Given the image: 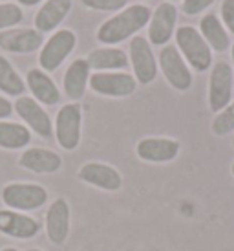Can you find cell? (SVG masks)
<instances>
[{
  "mask_svg": "<svg viewBox=\"0 0 234 251\" xmlns=\"http://www.w3.org/2000/svg\"><path fill=\"white\" fill-rule=\"evenodd\" d=\"M19 165L35 175H55L62 167V158L55 151L31 147L22 151V154L19 156Z\"/></svg>",
  "mask_w": 234,
  "mask_h": 251,
  "instance_id": "e0dca14e",
  "label": "cell"
},
{
  "mask_svg": "<svg viewBox=\"0 0 234 251\" xmlns=\"http://www.w3.org/2000/svg\"><path fill=\"white\" fill-rule=\"evenodd\" d=\"M28 251H41V250H37V248H33V250H28Z\"/></svg>",
  "mask_w": 234,
  "mask_h": 251,
  "instance_id": "e575fe53",
  "label": "cell"
},
{
  "mask_svg": "<svg viewBox=\"0 0 234 251\" xmlns=\"http://www.w3.org/2000/svg\"><path fill=\"white\" fill-rule=\"evenodd\" d=\"M231 175H233V178H234V161H233V165H231Z\"/></svg>",
  "mask_w": 234,
  "mask_h": 251,
  "instance_id": "836d02e7",
  "label": "cell"
},
{
  "mask_svg": "<svg viewBox=\"0 0 234 251\" xmlns=\"http://www.w3.org/2000/svg\"><path fill=\"white\" fill-rule=\"evenodd\" d=\"M211 130L216 138H227L229 134H234V101L214 116Z\"/></svg>",
  "mask_w": 234,
  "mask_h": 251,
  "instance_id": "d4e9b609",
  "label": "cell"
},
{
  "mask_svg": "<svg viewBox=\"0 0 234 251\" xmlns=\"http://www.w3.org/2000/svg\"><path fill=\"white\" fill-rule=\"evenodd\" d=\"M13 108L17 112V116L24 121V125L28 126L31 132H35L44 140L53 136V121L39 101H35L29 96H21V98H17Z\"/></svg>",
  "mask_w": 234,
  "mask_h": 251,
  "instance_id": "8fae6325",
  "label": "cell"
},
{
  "mask_svg": "<svg viewBox=\"0 0 234 251\" xmlns=\"http://www.w3.org/2000/svg\"><path fill=\"white\" fill-rule=\"evenodd\" d=\"M26 88L31 92V98L44 106H55L61 101V92L55 81L41 68H31L26 74Z\"/></svg>",
  "mask_w": 234,
  "mask_h": 251,
  "instance_id": "d6986e66",
  "label": "cell"
},
{
  "mask_svg": "<svg viewBox=\"0 0 234 251\" xmlns=\"http://www.w3.org/2000/svg\"><path fill=\"white\" fill-rule=\"evenodd\" d=\"M200 33L207 41V44L211 46L212 51L216 53H225L231 50V33L227 28L223 26V22L220 21V17L216 13H205L200 21Z\"/></svg>",
  "mask_w": 234,
  "mask_h": 251,
  "instance_id": "44dd1931",
  "label": "cell"
},
{
  "mask_svg": "<svg viewBox=\"0 0 234 251\" xmlns=\"http://www.w3.org/2000/svg\"><path fill=\"white\" fill-rule=\"evenodd\" d=\"M178 6L174 2H161L158 4V7L152 11L150 21H148V42L152 46H158V48H163L166 46L170 39L176 33V24H178Z\"/></svg>",
  "mask_w": 234,
  "mask_h": 251,
  "instance_id": "30bf717a",
  "label": "cell"
},
{
  "mask_svg": "<svg viewBox=\"0 0 234 251\" xmlns=\"http://www.w3.org/2000/svg\"><path fill=\"white\" fill-rule=\"evenodd\" d=\"M0 92L9 98H21L26 92V81L4 55H0Z\"/></svg>",
  "mask_w": 234,
  "mask_h": 251,
  "instance_id": "cb8c5ba5",
  "label": "cell"
},
{
  "mask_svg": "<svg viewBox=\"0 0 234 251\" xmlns=\"http://www.w3.org/2000/svg\"><path fill=\"white\" fill-rule=\"evenodd\" d=\"M176 48L183 55L190 70L203 74L212 68V50L194 26H179L176 29Z\"/></svg>",
  "mask_w": 234,
  "mask_h": 251,
  "instance_id": "7a4b0ae2",
  "label": "cell"
},
{
  "mask_svg": "<svg viewBox=\"0 0 234 251\" xmlns=\"http://www.w3.org/2000/svg\"><path fill=\"white\" fill-rule=\"evenodd\" d=\"M220 21L227 28L231 35H234V0H223L220 6Z\"/></svg>",
  "mask_w": 234,
  "mask_h": 251,
  "instance_id": "f1b7e54d",
  "label": "cell"
},
{
  "mask_svg": "<svg viewBox=\"0 0 234 251\" xmlns=\"http://www.w3.org/2000/svg\"><path fill=\"white\" fill-rule=\"evenodd\" d=\"M150 15L152 9L145 4L126 6L97 28V41L104 46H117L128 39H134L141 29L148 26Z\"/></svg>",
  "mask_w": 234,
  "mask_h": 251,
  "instance_id": "6da1fadb",
  "label": "cell"
},
{
  "mask_svg": "<svg viewBox=\"0 0 234 251\" xmlns=\"http://www.w3.org/2000/svg\"><path fill=\"white\" fill-rule=\"evenodd\" d=\"M128 61L138 84H150L156 81L159 72L158 57L154 55L152 44L143 35H136L128 46Z\"/></svg>",
  "mask_w": 234,
  "mask_h": 251,
  "instance_id": "ba28073f",
  "label": "cell"
},
{
  "mask_svg": "<svg viewBox=\"0 0 234 251\" xmlns=\"http://www.w3.org/2000/svg\"><path fill=\"white\" fill-rule=\"evenodd\" d=\"M86 61L94 72H123L130 64L128 53L124 50L114 48V46L92 50Z\"/></svg>",
  "mask_w": 234,
  "mask_h": 251,
  "instance_id": "7402d4cb",
  "label": "cell"
},
{
  "mask_svg": "<svg viewBox=\"0 0 234 251\" xmlns=\"http://www.w3.org/2000/svg\"><path fill=\"white\" fill-rule=\"evenodd\" d=\"M2 202L6 207L21 213L41 209L48 202V191L39 183H7L2 189Z\"/></svg>",
  "mask_w": 234,
  "mask_h": 251,
  "instance_id": "5b68a950",
  "label": "cell"
},
{
  "mask_svg": "<svg viewBox=\"0 0 234 251\" xmlns=\"http://www.w3.org/2000/svg\"><path fill=\"white\" fill-rule=\"evenodd\" d=\"M234 94V70L231 63L218 61L211 68L209 75V88H207V101L211 112L218 114L233 101Z\"/></svg>",
  "mask_w": 234,
  "mask_h": 251,
  "instance_id": "8992f818",
  "label": "cell"
},
{
  "mask_svg": "<svg viewBox=\"0 0 234 251\" xmlns=\"http://www.w3.org/2000/svg\"><path fill=\"white\" fill-rule=\"evenodd\" d=\"M13 112H15L13 103H11L7 98H4V96H0V121H2V119L11 118Z\"/></svg>",
  "mask_w": 234,
  "mask_h": 251,
  "instance_id": "f546056e",
  "label": "cell"
},
{
  "mask_svg": "<svg viewBox=\"0 0 234 251\" xmlns=\"http://www.w3.org/2000/svg\"><path fill=\"white\" fill-rule=\"evenodd\" d=\"M0 251H19L17 248H11V246H7V248H2Z\"/></svg>",
  "mask_w": 234,
  "mask_h": 251,
  "instance_id": "d6a6232c",
  "label": "cell"
},
{
  "mask_svg": "<svg viewBox=\"0 0 234 251\" xmlns=\"http://www.w3.org/2000/svg\"><path fill=\"white\" fill-rule=\"evenodd\" d=\"M77 176L83 183H88L92 187L108 191V193L119 191L123 187L121 173L116 167H112L108 163H103V161H86L84 165H81Z\"/></svg>",
  "mask_w": 234,
  "mask_h": 251,
  "instance_id": "4fadbf2b",
  "label": "cell"
},
{
  "mask_svg": "<svg viewBox=\"0 0 234 251\" xmlns=\"http://www.w3.org/2000/svg\"><path fill=\"white\" fill-rule=\"evenodd\" d=\"M41 224L28 213L13 209H0V233L19 240H29L41 233Z\"/></svg>",
  "mask_w": 234,
  "mask_h": 251,
  "instance_id": "5bb4252c",
  "label": "cell"
},
{
  "mask_svg": "<svg viewBox=\"0 0 234 251\" xmlns=\"http://www.w3.org/2000/svg\"><path fill=\"white\" fill-rule=\"evenodd\" d=\"M168 2H178V0H168Z\"/></svg>",
  "mask_w": 234,
  "mask_h": 251,
  "instance_id": "74e56055",
  "label": "cell"
},
{
  "mask_svg": "<svg viewBox=\"0 0 234 251\" xmlns=\"http://www.w3.org/2000/svg\"><path fill=\"white\" fill-rule=\"evenodd\" d=\"M31 143V130L24 123L0 121V149L4 151H22Z\"/></svg>",
  "mask_w": 234,
  "mask_h": 251,
  "instance_id": "603a6c76",
  "label": "cell"
},
{
  "mask_svg": "<svg viewBox=\"0 0 234 251\" xmlns=\"http://www.w3.org/2000/svg\"><path fill=\"white\" fill-rule=\"evenodd\" d=\"M181 143L174 138H161V136H150L143 138L136 145V154L139 160L146 163H170L179 156Z\"/></svg>",
  "mask_w": 234,
  "mask_h": 251,
  "instance_id": "7c38bea8",
  "label": "cell"
},
{
  "mask_svg": "<svg viewBox=\"0 0 234 251\" xmlns=\"http://www.w3.org/2000/svg\"><path fill=\"white\" fill-rule=\"evenodd\" d=\"M44 0H17V4L19 6H24V7H33V6H39V4H42Z\"/></svg>",
  "mask_w": 234,
  "mask_h": 251,
  "instance_id": "4dcf8cb0",
  "label": "cell"
},
{
  "mask_svg": "<svg viewBox=\"0 0 234 251\" xmlns=\"http://www.w3.org/2000/svg\"><path fill=\"white\" fill-rule=\"evenodd\" d=\"M53 134L61 149L64 151H75L81 143L83 134V108L79 103H66L59 108L55 116Z\"/></svg>",
  "mask_w": 234,
  "mask_h": 251,
  "instance_id": "277c9868",
  "label": "cell"
},
{
  "mask_svg": "<svg viewBox=\"0 0 234 251\" xmlns=\"http://www.w3.org/2000/svg\"><path fill=\"white\" fill-rule=\"evenodd\" d=\"M70 203L64 198H57L51 202V205L46 211L44 226L49 242L55 246H62L70 237Z\"/></svg>",
  "mask_w": 234,
  "mask_h": 251,
  "instance_id": "2e32d148",
  "label": "cell"
},
{
  "mask_svg": "<svg viewBox=\"0 0 234 251\" xmlns=\"http://www.w3.org/2000/svg\"><path fill=\"white\" fill-rule=\"evenodd\" d=\"M88 86L97 96L121 99L138 90V81L128 72H94L90 75Z\"/></svg>",
  "mask_w": 234,
  "mask_h": 251,
  "instance_id": "9c48e42d",
  "label": "cell"
},
{
  "mask_svg": "<svg viewBox=\"0 0 234 251\" xmlns=\"http://www.w3.org/2000/svg\"><path fill=\"white\" fill-rule=\"evenodd\" d=\"M214 2L216 0H181V9L188 17H196V15L207 11Z\"/></svg>",
  "mask_w": 234,
  "mask_h": 251,
  "instance_id": "83f0119b",
  "label": "cell"
},
{
  "mask_svg": "<svg viewBox=\"0 0 234 251\" xmlns=\"http://www.w3.org/2000/svg\"><path fill=\"white\" fill-rule=\"evenodd\" d=\"M83 6H86L88 9L94 11H121L128 6V0H81Z\"/></svg>",
  "mask_w": 234,
  "mask_h": 251,
  "instance_id": "4316f807",
  "label": "cell"
},
{
  "mask_svg": "<svg viewBox=\"0 0 234 251\" xmlns=\"http://www.w3.org/2000/svg\"><path fill=\"white\" fill-rule=\"evenodd\" d=\"M158 66L161 74H163V77L166 79V83L170 84L174 90L187 92L192 88V70H190V66L187 64V61L183 59V55L179 53V50L174 44H166V46L159 50Z\"/></svg>",
  "mask_w": 234,
  "mask_h": 251,
  "instance_id": "3957f363",
  "label": "cell"
},
{
  "mask_svg": "<svg viewBox=\"0 0 234 251\" xmlns=\"http://www.w3.org/2000/svg\"><path fill=\"white\" fill-rule=\"evenodd\" d=\"M70 11H71V0H44L39 11L35 13V29L41 31L42 35L57 31Z\"/></svg>",
  "mask_w": 234,
  "mask_h": 251,
  "instance_id": "ffe728a7",
  "label": "cell"
},
{
  "mask_svg": "<svg viewBox=\"0 0 234 251\" xmlns=\"http://www.w3.org/2000/svg\"><path fill=\"white\" fill-rule=\"evenodd\" d=\"M233 149H234V136H233Z\"/></svg>",
  "mask_w": 234,
  "mask_h": 251,
  "instance_id": "d590c367",
  "label": "cell"
},
{
  "mask_svg": "<svg viewBox=\"0 0 234 251\" xmlns=\"http://www.w3.org/2000/svg\"><path fill=\"white\" fill-rule=\"evenodd\" d=\"M24 19V11L17 2H0V31L17 28Z\"/></svg>",
  "mask_w": 234,
  "mask_h": 251,
  "instance_id": "484cf974",
  "label": "cell"
},
{
  "mask_svg": "<svg viewBox=\"0 0 234 251\" xmlns=\"http://www.w3.org/2000/svg\"><path fill=\"white\" fill-rule=\"evenodd\" d=\"M44 44V35L35 28H11L0 31V50L7 53H33Z\"/></svg>",
  "mask_w": 234,
  "mask_h": 251,
  "instance_id": "9a60e30c",
  "label": "cell"
},
{
  "mask_svg": "<svg viewBox=\"0 0 234 251\" xmlns=\"http://www.w3.org/2000/svg\"><path fill=\"white\" fill-rule=\"evenodd\" d=\"M90 75H92V68L84 57H79L73 63H70L62 77V92L71 103H79L84 98Z\"/></svg>",
  "mask_w": 234,
  "mask_h": 251,
  "instance_id": "ac0fdd59",
  "label": "cell"
},
{
  "mask_svg": "<svg viewBox=\"0 0 234 251\" xmlns=\"http://www.w3.org/2000/svg\"><path fill=\"white\" fill-rule=\"evenodd\" d=\"M229 51H231V66H233V70H234V42L231 44V50H229Z\"/></svg>",
  "mask_w": 234,
  "mask_h": 251,
  "instance_id": "1f68e13d",
  "label": "cell"
},
{
  "mask_svg": "<svg viewBox=\"0 0 234 251\" xmlns=\"http://www.w3.org/2000/svg\"><path fill=\"white\" fill-rule=\"evenodd\" d=\"M77 46V35L68 28H61L53 31L48 41L42 44L39 50V66L41 70L46 74L55 72L66 59L70 53L75 50Z\"/></svg>",
  "mask_w": 234,
  "mask_h": 251,
  "instance_id": "52a82bcc",
  "label": "cell"
},
{
  "mask_svg": "<svg viewBox=\"0 0 234 251\" xmlns=\"http://www.w3.org/2000/svg\"><path fill=\"white\" fill-rule=\"evenodd\" d=\"M0 2H9V0H0Z\"/></svg>",
  "mask_w": 234,
  "mask_h": 251,
  "instance_id": "8d00e7d4",
  "label": "cell"
}]
</instances>
